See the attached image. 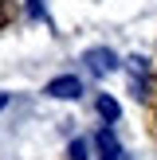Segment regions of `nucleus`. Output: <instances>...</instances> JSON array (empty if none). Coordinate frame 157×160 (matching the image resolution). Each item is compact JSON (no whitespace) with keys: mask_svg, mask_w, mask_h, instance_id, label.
<instances>
[{"mask_svg":"<svg viewBox=\"0 0 157 160\" xmlns=\"http://www.w3.org/2000/svg\"><path fill=\"white\" fill-rule=\"evenodd\" d=\"M98 113H102V121H118V117H122V106H118L110 94H102L98 98Z\"/></svg>","mask_w":157,"mask_h":160,"instance_id":"obj_5","label":"nucleus"},{"mask_svg":"<svg viewBox=\"0 0 157 160\" xmlns=\"http://www.w3.org/2000/svg\"><path fill=\"white\" fill-rule=\"evenodd\" d=\"M43 94H51V98H78V94H83V82H78L75 74H59V78H51V82L43 86Z\"/></svg>","mask_w":157,"mask_h":160,"instance_id":"obj_2","label":"nucleus"},{"mask_svg":"<svg viewBox=\"0 0 157 160\" xmlns=\"http://www.w3.org/2000/svg\"><path fill=\"white\" fill-rule=\"evenodd\" d=\"M4 106H8V94H0V109H4Z\"/></svg>","mask_w":157,"mask_h":160,"instance_id":"obj_9","label":"nucleus"},{"mask_svg":"<svg viewBox=\"0 0 157 160\" xmlns=\"http://www.w3.org/2000/svg\"><path fill=\"white\" fill-rule=\"evenodd\" d=\"M130 78H133V94H138V98H145L149 67H145V59H141V55H133V59H130Z\"/></svg>","mask_w":157,"mask_h":160,"instance_id":"obj_4","label":"nucleus"},{"mask_svg":"<svg viewBox=\"0 0 157 160\" xmlns=\"http://www.w3.org/2000/svg\"><path fill=\"white\" fill-rule=\"evenodd\" d=\"M94 148H98V160H122V145H118L114 129H98V137H94Z\"/></svg>","mask_w":157,"mask_h":160,"instance_id":"obj_3","label":"nucleus"},{"mask_svg":"<svg viewBox=\"0 0 157 160\" xmlns=\"http://www.w3.org/2000/svg\"><path fill=\"white\" fill-rule=\"evenodd\" d=\"M83 62H86V70H90L94 78H102V74H110V70H118V55L110 51V47H90V51L83 55Z\"/></svg>","mask_w":157,"mask_h":160,"instance_id":"obj_1","label":"nucleus"},{"mask_svg":"<svg viewBox=\"0 0 157 160\" xmlns=\"http://www.w3.org/2000/svg\"><path fill=\"white\" fill-rule=\"evenodd\" d=\"M71 160H86V141H75L71 145Z\"/></svg>","mask_w":157,"mask_h":160,"instance_id":"obj_7","label":"nucleus"},{"mask_svg":"<svg viewBox=\"0 0 157 160\" xmlns=\"http://www.w3.org/2000/svg\"><path fill=\"white\" fill-rule=\"evenodd\" d=\"M12 12H16V4H12V0H0V28H8Z\"/></svg>","mask_w":157,"mask_h":160,"instance_id":"obj_6","label":"nucleus"},{"mask_svg":"<svg viewBox=\"0 0 157 160\" xmlns=\"http://www.w3.org/2000/svg\"><path fill=\"white\" fill-rule=\"evenodd\" d=\"M28 12L31 20H43V0H28Z\"/></svg>","mask_w":157,"mask_h":160,"instance_id":"obj_8","label":"nucleus"}]
</instances>
